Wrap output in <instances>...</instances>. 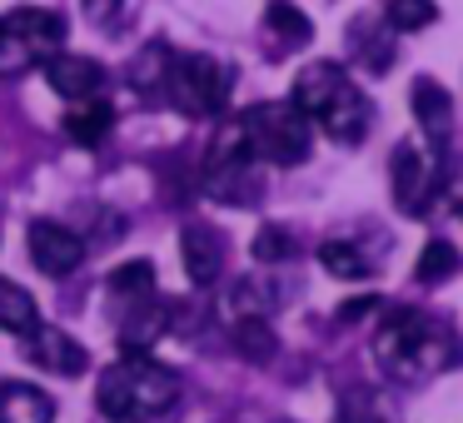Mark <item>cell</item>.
Segmentation results:
<instances>
[{
	"instance_id": "6da1fadb",
	"label": "cell",
	"mask_w": 463,
	"mask_h": 423,
	"mask_svg": "<svg viewBox=\"0 0 463 423\" xmlns=\"http://www.w3.org/2000/svg\"><path fill=\"white\" fill-rule=\"evenodd\" d=\"M373 353H379V369L389 379L419 383L439 369H453L463 359V339L419 309H393L373 329Z\"/></svg>"
},
{
	"instance_id": "7a4b0ae2",
	"label": "cell",
	"mask_w": 463,
	"mask_h": 423,
	"mask_svg": "<svg viewBox=\"0 0 463 423\" xmlns=\"http://www.w3.org/2000/svg\"><path fill=\"white\" fill-rule=\"evenodd\" d=\"M289 105L309 125H319L334 145H359L364 135H369V120H373L364 90L349 80V70L334 65V61L304 65L299 80H294V100Z\"/></svg>"
},
{
	"instance_id": "3957f363",
	"label": "cell",
	"mask_w": 463,
	"mask_h": 423,
	"mask_svg": "<svg viewBox=\"0 0 463 423\" xmlns=\"http://www.w3.org/2000/svg\"><path fill=\"white\" fill-rule=\"evenodd\" d=\"M175 393H180V379L150 353H125L95 383V403L110 423H155L175 409Z\"/></svg>"
},
{
	"instance_id": "277c9868",
	"label": "cell",
	"mask_w": 463,
	"mask_h": 423,
	"mask_svg": "<svg viewBox=\"0 0 463 423\" xmlns=\"http://www.w3.org/2000/svg\"><path fill=\"white\" fill-rule=\"evenodd\" d=\"M65 41V21L41 5H21V11L0 15V80H15L25 70H41Z\"/></svg>"
},
{
	"instance_id": "5b68a950",
	"label": "cell",
	"mask_w": 463,
	"mask_h": 423,
	"mask_svg": "<svg viewBox=\"0 0 463 423\" xmlns=\"http://www.w3.org/2000/svg\"><path fill=\"white\" fill-rule=\"evenodd\" d=\"M244 140H250L254 160L264 164H304L309 160V120L294 110L289 100H264L250 115H240Z\"/></svg>"
},
{
	"instance_id": "8992f818",
	"label": "cell",
	"mask_w": 463,
	"mask_h": 423,
	"mask_svg": "<svg viewBox=\"0 0 463 423\" xmlns=\"http://www.w3.org/2000/svg\"><path fill=\"white\" fill-rule=\"evenodd\" d=\"M165 100L190 120H210L230 100V70L214 55H175L165 70Z\"/></svg>"
},
{
	"instance_id": "52a82bcc",
	"label": "cell",
	"mask_w": 463,
	"mask_h": 423,
	"mask_svg": "<svg viewBox=\"0 0 463 423\" xmlns=\"http://www.w3.org/2000/svg\"><path fill=\"white\" fill-rule=\"evenodd\" d=\"M254 150L244 140V125L240 120H224L220 135L210 145V160H204V180H210V194L224 204H250V194L260 190L254 180Z\"/></svg>"
},
{
	"instance_id": "ba28073f",
	"label": "cell",
	"mask_w": 463,
	"mask_h": 423,
	"mask_svg": "<svg viewBox=\"0 0 463 423\" xmlns=\"http://www.w3.org/2000/svg\"><path fill=\"white\" fill-rule=\"evenodd\" d=\"M31 259L41 274L61 279V274H75L85 264V240L55 220H35L31 224Z\"/></svg>"
},
{
	"instance_id": "9c48e42d",
	"label": "cell",
	"mask_w": 463,
	"mask_h": 423,
	"mask_svg": "<svg viewBox=\"0 0 463 423\" xmlns=\"http://www.w3.org/2000/svg\"><path fill=\"white\" fill-rule=\"evenodd\" d=\"M41 70H45V80H51V90H55V95H65L71 105H80V100H100V90L110 85L105 65H100V61H90V55H65V51H55L51 61L41 65Z\"/></svg>"
},
{
	"instance_id": "30bf717a",
	"label": "cell",
	"mask_w": 463,
	"mask_h": 423,
	"mask_svg": "<svg viewBox=\"0 0 463 423\" xmlns=\"http://www.w3.org/2000/svg\"><path fill=\"white\" fill-rule=\"evenodd\" d=\"M25 343H31V363H35V369H45V373L80 379V373L90 369V353H85L65 329H55V324H35V329L25 334Z\"/></svg>"
},
{
	"instance_id": "8fae6325",
	"label": "cell",
	"mask_w": 463,
	"mask_h": 423,
	"mask_svg": "<svg viewBox=\"0 0 463 423\" xmlns=\"http://www.w3.org/2000/svg\"><path fill=\"white\" fill-rule=\"evenodd\" d=\"M393 200H399L403 214H423L433 194V160L419 150V145H399L393 150Z\"/></svg>"
},
{
	"instance_id": "7c38bea8",
	"label": "cell",
	"mask_w": 463,
	"mask_h": 423,
	"mask_svg": "<svg viewBox=\"0 0 463 423\" xmlns=\"http://www.w3.org/2000/svg\"><path fill=\"white\" fill-rule=\"evenodd\" d=\"M180 254H184V274H190L194 289H210L214 279H220L224 269V244L214 230H204V224H190L180 240Z\"/></svg>"
},
{
	"instance_id": "4fadbf2b",
	"label": "cell",
	"mask_w": 463,
	"mask_h": 423,
	"mask_svg": "<svg viewBox=\"0 0 463 423\" xmlns=\"http://www.w3.org/2000/svg\"><path fill=\"white\" fill-rule=\"evenodd\" d=\"M409 100H413V115H419L423 140H429V145L449 140V130H453V100H449V90H443L439 80H429V75H419Z\"/></svg>"
},
{
	"instance_id": "5bb4252c",
	"label": "cell",
	"mask_w": 463,
	"mask_h": 423,
	"mask_svg": "<svg viewBox=\"0 0 463 423\" xmlns=\"http://www.w3.org/2000/svg\"><path fill=\"white\" fill-rule=\"evenodd\" d=\"M0 423H55V403L35 383L5 379L0 383Z\"/></svg>"
},
{
	"instance_id": "9a60e30c",
	"label": "cell",
	"mask_w": 463,
	"mask_h": 423,
	"mask_svg": "<svg viewBox=\"0 0 463 423\" xmlns=\"http://www.w3.org/2000/svg\"><path fill=\"white\" fill-rule=\"evenodd\" d=\"M110 130H115V110L105 100H80L65 115V135H71L75 145H100Z\"/></svg>"
},
{
	"instance_id": "2e32d148",
	"label": "cell",
	"mask_w": 463,
	"mask_h": 423,
	"mask_svg": "<svg viewBox=\"0 0 463 423\" xmlns=\"http://www.w3.org/2000/svg\"><path fill=\"white\" fill-rule=\"evenodd\" d=\"M224 324H240V319H269V294H264L260 279H234L220 299Z\"/></svg>"
},
{
	"instance_id": "e0dca14e",
	"label": "cell",
	"mask_w": 463,
	"mask_h": 423,
	"mask_svg": "<svg viewBox=\"0 0 463 423\" xmlns=\"http://www.w3.org/2000/svg\"><path fill=\"white\" fill-rule=\"evenodd\" d=\"M35 324H41V309H35L31 289H21V284H11V279H0V329L21 334V339H25Z\"/></svg>"
},
{
	"instance_id": "ac0fdd59",
	"label": "cell",
	"mask_w": 463,
	"mask_h": 423,
	"mask_svg": "<svg viewBox=\"0 0 463 423\" xmlns=\"http://www.w3.org/2000/svg\"><path fill=\"white\" fill-rule=\"evenodd\" d=\"M319 264L334 274V279H369V269H373L369 254L354 249L349 240H324L319 244Z\"/></svg>"
},
{
	"instance_id": "d6986e66",
	"label": "cell",
	"mask_w": 463,
	"mask_h": 423,
	"mask_svg": "<svg viewBox=\"0 0 463 423\" xmlns=\"http://www.w3.org/2000/svg\"><path fill=\"white\" fill-rule=\"evenodd\" d=\"M110 294H115V299H130V309H135V304H145V299H155V264L150 259L120 264V269L110 274Z\"/></svg>"
},
{
	"instance_id": "ffe728a7",
	"label": "cell",
	"mask_w": 463,
	"mask_h": 423,
	"mask_svg": "<svg viewBox=\"0 0 463 423\" xmlns=\"http://www.w3.org/2000/svg\"><path fill=\"white\" fill-rule=\"evenodd\" d=\"M230 334H234V343H240V353H250L254 363H269L274 359V329H269V319H240V324H230Z\"/></svg>"
},
{
	"instance_id": "44dd1931",
	"label": "cell",
	"mask_w": 463,
	"mask_h": 423,
	"mask_svg": "<svg viewBox=\"0 0 463 423\" xmlns=\"http://www.w3.org/2000/svg\"><path fill=\"white\" fill-rule=\"evenodd\" d=\"M439 21V5L433 0H389V25L393 31H423V25Z\"/></svg>"
},
{
	"instance_id": "7402d4cb",
	"label": "cell",
	"mask_w": 463,
	"mask_h": 423,
	"mask_svg": "<svg viewBox=\"0 0 463 423\" xmlns=\"http://www.w3.org/2000/svg\"><path fill=\"white\" fill-rule=\"evenodd\" d=\"M264 21H269V31L284 35L289 45H304V41H309V21H304V11H294L289 0H274Z\"/></svg>"
},
{
	"instance_id": "603a6c76",
	"label": "cell",
	"mask_w": 463,
	"mask_h": 423,
	"mask_svg": "<svg viewBox=\"0 0 463 423\" xmlns=\"http://www.w3.org/2000/svg\"><path fill=\"white\" fill-rule=\"evenodd\" d=\"M334 423H383V409H379V399H373V393L349 389L339 399V409H334Z\"/></svg>"
},
{
	"instance_id": "cb8c5ba5",
	"label": "cell",
	"mask_w": 463,
	"mask_h": 423,
	"mask_svg": "<svg viewBox=\"0 0 463 423\" xmlns=\"http://www.w3.org/2000/svg\"><path fill=\"white\" fill-rule=\"evenodd\" d=\"M458 264V254H453V244L449 240H429V249H423V259H419V279L423 284H433V279H443V274Z\"/></svg>"
},
{
	"instance_id": "d4e9b609",
	"label": "cell",
	"mask_w": 463,
	"mask_h": 423,
	"mask_svg": "<svg viewBox=\"0 0 463 423\" xmlns=\"http://www.w3.org/2000/svg\"><path fill=\"white\" fill-rule=\"evenodd\" d=\"M294 254V240L279 230V224H264L260 230V240H254V259H264V264H279V259H289Z\"/></svg>"
},
{
	"instance_id": "484cf974",
	"label": "cell",
	"mask_w": 463,
	"mask_h": 423,
	"mask_svg": "<svg viewBox=\"0 0 463 423\" xmlns=\"http://www.w3.org/2000/svg\"><path fill=\"white\" fill-rule=\"evenodd\" d=\"M373 309H379V299H373V294H369V299H349V304L339 309V319H344V324H354L359 314H373Z\"/></svg>"
},
{
	"instance_id": "4316f807",
	"label": "cell",
	"mask_w": 463,
	"mask_h": 423,
	"mask_svg": "<svg viewBox=\"0 0 463 423\" xmlns=\"http://www.w3.org/2000/svg\"><path fill=\"white\" fill-rule=\"evenodd\" d=\"M458 214H463V204H458Z\"/></svg>"
}]
</instances>
